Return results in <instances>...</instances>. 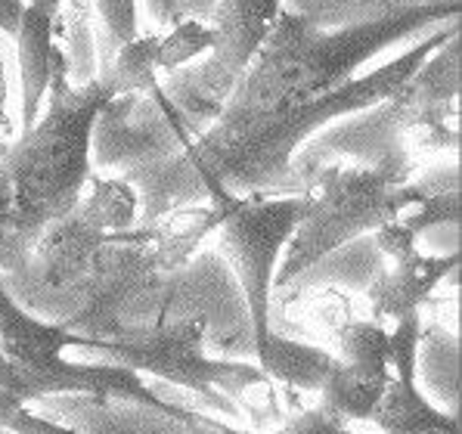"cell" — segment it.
I'll return each mask as SVG.
<instances>
[{"instance_id": "cell-8", "label": "cell", "mask_w": 462, "mask_h": 434, "mask_svg": "<svg viewBox=\"0 0 462 434\" xmlns=\"http://www.w3.org/2000/svg\"><path fill=\"white\" fill-rule=\"evenodd\" d=\"M180 317L202 319L208 351L224 357H254V329L245 295L217 248L193 254L187 264L168 273L162 323Z\"/></svg>"}, {"instance_id": "cell-16", "label": "cell", "mask_w": 462, "mask_h": 434, "mask_svg": "<svg viewBox=\"0 0 462 434\" xmlns=\"http://www.w3.org/2000/svg\"><path fill=\"white\" fill-rule=\"evenodd\" d=\"M416 388L440 410L457 412L459 397V341L453 332L429 326L416 351Z\"/></svg>"}, {"instance_id": "cell-27", "label": "cell", "mask_w": 462, "mask_h": 434, "mask_svg": "<svg viewBox=\"0 0 462 434\" xmlns=\"http://www.w3.org/2000/svg\"><path fill=\"white\" fill-rule=\"evenodd\" d=\"M0 391H10V394L23 397V391H19V382H16V375H13V369H10V363H6L4 351H0Z\"/></svg>"}, {"instance_id": "cell-4", "label": "cell", "mask_w": 462, "mask_h": 434, "mask_svg": "<svg viewBox=\"0 0 462 434\" xmlns=\"http://www.w3.org/2000/svg\"><path fill=\"white\" fill-rule=\"evenodd\" d=\"M84 336L50 323L19 308L0 286V351L10 363L23 391V401L34 403L53 394H99L125 397L149 407H168L143 385L134 369L106 360H69V347H81Z\"/></svg>"}, {"instance_id": "cell-18", "label": "cell", "mask_w": 462, "mask_h": 434, "mask_svg": "<svg viewBox=\"0 0 462 434\" xmlns=\"http://www.w3.org/2000/svg\"><path fill=\"white\" fill-rule=\"evenodd\" d=\"M159 28H140L112 53V60L99 69V78L112 88V94H143L159 81Z\"/></svg>"}, {"instance_id": "cell-1", "label": "cell", "mask_w": 462, "mask_h": 434, "mask_svg": "<svg viewBox=\"0 0 462 434\" xmlns=\"http://www.w3.org/2000/svg\"><path fill=\"white\" fill-rule=\"evenodd\" d=\"M462 16V6L425 4L379 23L326 32L301 13L280 10L220 115L183 149L208 202L224 196H286L292 152L282 131L310 99L351 81L388 47L419 41Z\"/></svg>"}, {"instance_id": "cell-28", "label": "cell", "mask_w": 462, "mask_h": 434, "mask_svg": "<svg viewBox=\"0 0 462 434\" xmlns=\"http://www.w3.org/2000/svg\"><path fill=\"white\" fill-rule=\"evenodd\" d=\"M429 4H440V6H462V0H429Z\"/></svg>"}, {"instance_id": "cell-13", "label": "cell", "mask_w": 462, "mask_h": 434, "mask_svg": "<svg viewBox=\"0 0 462 434\" xmlns=\"http://www.w3.org/2000/svg\"><path fill=\"white\" fill-rule=\"evenodd\" d=\"M382 273H385V254L379 252L373 233H364V236L332 248L329 254H323V258L314 261L308 270H301V273H298L289 286H282L280 291L326 289V286L366 291Z\"/></svg>"}, {"instance_id": "cell-6", "label": "cell", "mask_w": 462, "mask_h": 434, "mask_svg": "<svg viewBox=\"0 0 462 434\" xmlns=\"http://www.w3.org/2000/svg\"><path fill=\"white\" fill-rule=\"evenodd\" d=\"M208 205L217 211V252L245 295L258 347L273 329V276L282 248L308 215V196H224Z\"/></svg>"}, {"instance_id": "cell-26", "label": "cell", "mask_w": 462, "mask_h": 434, "mask_svg": "<svg viewBox=\"0 0 462 434\" xmlns=\"http://www.w3.org/2000/svg\"><path fill=\"white\" fill-rule=\"evenodd\" d=\"M6 103H10V88H6V62L4 47H0V137H10V118H6Z\"/></svg>"}, {"instance_id": "cell-24", "label": "cell", "mask_w": 462, "mask_h": 434, "mask_svg": "<svg viewBox=\"0 0 462 434\" xmlns=\"http://www.w3.org/2000/svg\"><path fill=\"white\" fill-rule=\"evenodd\" d=\"M149 19L155 23L159 32L180 23V0H143Z\"/></svg>"}, {"instance_id": "cell-12", "label": "cell", "mask_w": 462, "mask_h": 434, "mask_svg": "<svg viewBox=\"0 0 462 434\" xmlns=\"http://www.w3.org/2000/svg\"><path fill=\"white\" fill-rule=\"evenodd\" d=\"M459 264V254H422L413 252L410 258L394 261V267H385V273L366 289L369 301H373L375 317L397 319L410 310H419V304L435 291L447 273H453Z\"/></svg>"}, {"instance_id": "cell-22", "label": "cell", "mask_w": 462, "mask_h": 434, "mask_svg": "<svg viewBox=\"0 0 462 434\" xmlns=\"http://www.w3.org/2000/svg\"><path fill=\"white\" fill-rule=\"evenodd\" d=\"M0 429H6V431H13V434H81V431L69 429V425L56 422V419L44 416V412L28 410V403H23V407L13 410Z\"/></svg>"}, {"instance_id": "cell-19", "label": "cell", "mask_w": 462, "mask_h": 434, "mask_svg": "<svg viewBox=\"0 0 462 434\" xmlns=\"http://www.w3.org/2000/svg\"><path fill=\"white\" fill-rule=\"evenodd\" d=\"M280 4L282 10L301 13L326 32H336V28H354L401 16V13L425 6L429 0H280Z\"/></svg>"}, {"instance_id": "cell-23", "label": "cell", "mask_w": 462, "mask_h": 434, "mask_svg": "<svg viewBox=\"0 0 462 434\" xmlns=\"http://www.w3.org/2000/svg\"><path fill=\"white\" fill-rule=\"evenodd\" d=\"M282 434H366V431H357L351 422L338 419L336 412L329 410H310V412H301L292 425H286Z\"/></svg>"}, {"instance_id": "cell-9", "label": "cell", "mask_w": 462, "mask_h": 434, "mask_svg": "<svg viewBox=\"0 0 462 434\" xmlns=\"http://www.w3.org/2000/svg\"><path fill=\"white\" fill-rule=\"evenodd\" d=\"M196 134L162 97L159 81L143 94H116L90 127V168L125 171L183 152Z\"/></svg>"}, {"instance_id": "cell-11", "label": "cell", "mask_w": 462, "mask_h": 434, "mask_svg": "<svg viewBox=\"0 0 462 434\" xmlns=\"http://www.w3.org/2000/svg\"><path fill=\"white\" fill-rule=\"evenodd\" d=\"M60 0H28L23 23L16 32L19 88H23V131L38 121L50 90V66H53V19Z\"/></svg>"}, {"instance_id": "cell-25", "label": "cell", "mask_w": 462, "mask_h": 434, "mask_svg": "<svg viewBox=\"0 0 462 434\" xmlns=\"http://www.w3.org/2000/svg\"><path fill=\"white\" fill-rule=\"evenodd\" d=\"M23 13H25V0H0V34L16 38Z\"/></svg>"}, {"instance_id": "cell-29", "label": "cell", "mask_w": 462, "mask_h": 434, "mask_svg": "<svg viewBox=\"0 0 462 434\" xmlns=\"http://www.w3.org/2000/svg\"><path fill=\"white\" fill-rule=\"evenodd\" d=\"M6 146H10V140H4V137H0V155H4V149Z\"/></svg>"}, {"instance_id": "cell-15", "label": "cell", "mask_w": 462, "mask_h": 434, "mask_svg": "<svg viewBox=\"0 0 462 434\" xmlns=\"http://www.w3.org/2000/svg\"><path fill=\"white\" fill-rule=\"evenodd\" d=\"M53 44L66 60V78L72 88L99 78V47H97V16L90 0H60L53 19Z\"/></svg>"}, {"instance_id": "cell-30", "label": "cell", "mask_w": 462, "mask_h": 434, "mask_svg": "<svg viewBox=\"0 0 462 434\" xmlns=\"http://www.w3.org/2000/svg\"><path fill=\"white\" fill-rule=\"evenodd\" d=\"M0 434H13V431H6V429H0Z\"/></svg>"}, {"instance_id": "cell-17", "label": "cell", "mask_w": 462, "mask_h": 434, "mask_svg": "<svg viewBox=\"0 0 462 434\" xmlns=\"http://www.w3.org/2000/svg\"><path fill=\"white\" fill-rule=\"evenodd\" d=\"M254 360H258L264 375H273V379L289 382V385H298L304 391L323 388L326 373H329V366H332L329 351L304 345V341H295V338H286L273 329H270V336L254 347Z\"/></svg>"}, {"instance_id": "cell-21", "label": "cell", "mask_w": 462, "mask_h": 434, "mask_svg": "<svg viewBox=\"0 0 462 434\" xmlns=\"http://www.w3.org/2000/svg\"><path fill=\"white\" fill-rule=\"evenodd\" d=\"M413 208L416 211H410V215L403 211L401 220L416 239H422L425 233L438 230V226H459V193L422 196V202H416Z\"/></svg>"}, {"instance_id": "cell-20", "label": "cell", "mask_w": 462, "mask_h": 434, "mask_svg": "<svg viewBox=\"0 0 462 434\" xmlns=\"http://www.w3.org/2000/svg\"><path fill=\"white\" fill-rule=\"evenodd\" d=\"M208 47H211L208 23L183 19V23L165 28L159 41V72H171V69H180L202 60L208 53Z\"/></svg>"}, {"instance_id": "cell-2", "label": "cell", "mask_w": 462, "mask_h": 434, "mask_svg": "<svg viewBox=\"0 0 462 434\" xmlns=\"http://www.w3.org/2000/svg\"><path fill=\"white\" fill-rule=\"evenodd\" d=\"M112 97L103 78L72 88L53 44L44 109L0 155V276L23 264L47 226L81 202L94 177L90 127Z\"/></svg>"}, {"instance_id": "cell-5", "label": "cell", "mask_w": 462, "mask_h": 434, "mask_svg": "<svg viewBox=\"0 0 462 434\" xmlns=\"http://www.w3.org/2000/svg\"><path fill=\"white\" fill-rule=\"evenodd\" d=\"M280 10V0H217L208 19V53L189 66L159 75L162 97L174 106L196 137L220 115L226 97L264 44Z\"/></svg>"}, {"instance_id": "cell-14", "label": "cell", "mask_w": 462, "mask_h": 434, "mask_svg": "<svg viewBox=\"0 0 462 434\" xmlns=\"http://www.w3.org/2000/svg\"><path fill=\"white\" fill-rule=\"evenodd\" d=\"M369 422L379 425L382 434H459L457 412L440 410L416 388V379L401 375H391Z\"/></svg>"}, {"instance_id": "cell-7", "label": "cell", "mask_w": 462, "mask_h": 434, "mask_svg": "<svg viewBox=\"0 0 462 434\" xmlns=\"http://www.w3.org/2000/svg\"><path fill=\"white\" fill-rule=\"evenodd\" d=\"M81 351L106 363H122L134 373H149L155 379L174 382L177 388L205 394L217 401L215 391L243 394L264 385L267 375L248 360L211 357L205 347V326L196 317L165 319L152 329L134 332L125 338H84Z\"/></svg>"}, {"instance_id": "cell-3", "label": "cell", "mask_w": 462, "mask_h": 434, "mask_svg": "<svg viewBox=\"0 0 462 434\" xmlns=\"http://www.w3.org/2000/svg\"><path fill=\"white\" fill-rule=\"evenodd\" d=\"M301 193L308 196V215L282 248L273 291L289 286L301 270H308L332 248L379 230L382 224L422 202V189L413 183V171L401 165L336 162L314 171Z\"/></svg>"}, {"instance_id": "cell-10", "label": "cell", "mask_w": 462, "mask_h": 434, "mask_svg": "<svg viewBox=\"0 0 462 434\" xmlns=\"http://www.w3.org/2000/svg\"><path fill=\"white\" fill-rule=\"evenodd\" d=\"M391 382L388 329L373 323H347L341 332V354H332V366L319 388L323 410L345 422H369Z\"/></svg>"}]
</instances>
